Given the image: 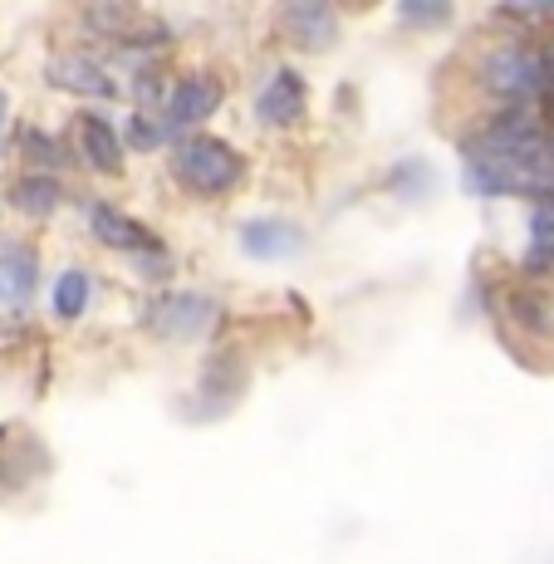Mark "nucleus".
Here are the masks:
<instances>
[{
  "label": "nucleus",
  "mask_w": 554,
  "mask_h": 564,
  "mask_svg": "<svg viewBox=\"0 0 554 564\" xmlns=\"http://www.w3.org/2000/svg\"><path fill=\"white\" fill-rule=\"evenodd\" d=\"M172 133H177V128H172V123H152L148 113H138L133 123H128V138H133L138 148H162V143H172Z\"/></svg>",
  "instance_id": "nucleus-17"
},
{
  "label": "nucleus",
  "mask_w": 554,
  "mask_h": 564,
  "mask_svg": "<svg viewBox=\"0 0 554 564\" xmlns=\"http://www.w3.org/2000/svg\"><path fill=\"white\" fill-rule=\"evenodd\" d=\"M211 319L216 305L206 295H192V290H172V295H157L148 305V329L162 339H197L211 329Z\"/></svg>",
  "instance_id": "nucleus-4"
},
{
  "label": "nucleus",
  "mask_w": 554,
  "mask_h": 564,
  "mask_svg": "<svg viewBox=\"0 0 554 564\" xmlns=\"http://www.w3.org/2000/svg\"><path fill=\"white\" fill-rule=\"evenodd\" d=\"M447 6H403V20H447Z\"/></svg>",
  "instance_id": "nucleus-20"
},
{
  "label": "nucleus",
  "mask_w": 554,
  "mask_h": 564,
  "mask_svg": "<svg viewBox=\"0 0 554 564\" xmlns=\"http://www.w3.org/2000/svg\"><path fill=\"white\" fill-rule=\"evenodd\" d=\"M554 265V202H535L530 212V251H525V270L540 275V270Z\"/></svg>",
  "instance_id": "nucleus-13"
},
{
  "label": "nucleus",
  "mask_w": 554,
  "mask_h": 564,
  "mask_svg": "<svg viewBox=\"0 0 554 564\" xmlns=\"http://www.w3.org/2000/svg\"><path fill=\"white\" fill-rule=\"evenodd\" d=\"M256 118L265 128H290L304 118V79L295 69H275L256 94Z\"/></svg>",
  "instance_id": "nucleus-5"
},
{
  "label": "nucleus",
  "mask_w": 554,
  "mask_h": 564,
  "mask_svg": "<svg viewBox=\"0 0 554 564\" xmlns=\"http://www.w3.org/2000/svg\"><path fill=\"white\" fill-rule=\"evenodd\" d=\"M221 108V84L211 74H197V79H182L167 99V123L172 128H192L202 118H211Z\"/></svg>",
  "instance_id": "nucleus-11"
},
{
  "label": "nucleus",
  "mask_w": 554,
  "mask_h": 564,
  "mask_svg": "<svg viewBox=\"0 0 554 564\" xmlns=\"http://www.w3.org/2000/svg\"><path fill=\"white\" fill-rule=\"evenodd\" d=\"M241 251L256 256V260H285V256L304 251V236H300V226L275 221V216H260V221L241 226Z\"/></svg>",
  "instance_id": "nucleus-10"
},
{
  "label": "nucleus",
  "mask_w": 554,
  "mask_h": 564,
  "mask_svg": "<svg viewBox=\"0 0 554 564\" xmlns=\"http://www.w3.org/2000/svg\"><path fill=\"white\" fill-rule=\"evenodd\" d=\"M50 84L64 94H84V99H113L118 84L108 79V69L89 54H54L50 59Z\"/></svg>",
  "instance_id": "nucleus-6"
},
{
  "label": "nucleus",
  "mask_w": 554,
  "mask_h": 564,
  "mask_svg": "<svg viewBox=\"0 0 554 564\" xmlns=\"http://www.w3.org/2000/svg\"><path fill=\"white\" fill-rule=\"evenodd\" d=\"M6 113H10V99H6V89H0V133H6Z\"/></svg>",
  "instance_id": "nucleus-21"
},
{
  "label": "nucleus",
  "mask_w": 554,
  "mask_h": 564,
  "mask_svg": "<svg viewBox=\"0 0 554 564\" xmlns=\"http://www.w3.org/2000/svg\"><path fill=\"white\" fill-rule=\"evenodd\" d=\"M172 172H177V182L187 192H197V197H221V192H231L236 182H241V153H236L231 143H221V138H187V143H177V153H172Z\"/></svg>",
  "instance_id": "nucleus-3"
},
{
  "label": "nucleus",
  "mask_w": 554,
  "mask_h": 564,
  "mask_svg": "<svg viewBox=\"0 0 554 564\" xmlns=\"http://www.w3.org/2000/svg\"><path fill=\"white\" fill-rule=\"evenodd\" d=\"M89 231L99 236L104 246H113V251H133V256H152V251H162L157 236H152L143 221L123 216L118 206H94V212H89Z\"/></svg>",
  "instance_id": "nucleus-7"
},
{
  "label": "nucleus",
  "mask_w": 554,
  "mask_h": 564,
  "mask_svg": "<svg viewBox=\"0 0 554 564\" xmlns=\"http://www.w3.org/2000/svg\"><path fill=\"white\" fill-rule=\"evenodd\" d=\"M466 187L476 197H540L554 202V138L525 108L496 113L466 143Z\"/></svg>",
  "instance_id": "nucleus-1"
},
{
  "label": "nucleus",
  "mask_w": 554,
  "mask_h": 564,
  "mask_svg": "<svg viewBox=\"0 0 554 564\" xmlns=\"http://www.w3.org/2000/svg\"><path fill=\"white\" fill-rule=\"evenodd\" d=\"M40 285V256L25 241H0V305H25Z\"/></svg>",
  "instance_id": "nucleus-9"
},
{
  "label": "nucleus",
  "mask_w": 554,
  "mask_h": 564,
  "mask_svg": "<svg viewBox=\"0 0 554 564\" xmlns=\"http://www.w3.org/2000/svg\"><path fill=\"white\" fill-rule=\"evenodd\" d=\"M89 295H94L89 270H64L59 285H54V314H59V319H79V314L89 310Z\"/></svg>",
  "instance_id": "nucleus-15"
},
{
  "label": "nucleus",
  "mask_w": 554,
  "mask_h": 564,
  "mask_svg": "<svg viewBox=\"0 0 554 564\" xmlns=\"http://www.w3.org/2000/svg\"><path fill=\"white\" fill-rule=\"evenodd\" d=\"M25 148H30V158L35 162H45V167H59V148H54V138H45V133H25Z\"/></svg>",
  "instance_id": "nucleus-19"
},
{
  "label": "nucleus",
  "mask_w": 554,
  "mask_h": 564,
  "mask_svg": "<svg viewBox=\"0 0 554 564\" xmlns=\"http://www.w3.org/2000/svg\"><path fill=\"white\" fill-rule=\"evenodd\" d=\"M285 35L304 50H334L339 40V15H334L324 0H295L285 10Z\"/></svg>",
  "instance_id": "nucleus-8"
},
{
  "label": "nucleus",
  "mask_w": 554,
  "mask_h": 564,
  "mask_svg": "<svg viewBox=\"0 0 554 564\" xmlns=\"http://www.w3.org/2000/svg\"><path fill=\"white\" fill-rule=\"evenodd\" d=\"M481 84L510 108L554 99V54L535 45H496L481 64Z\"/></svg>",
  "instance_id": "nucleus-2"
},
{
  "label": "nucleus",
  "mask_w": 554,
  "mask_h": 564,
  "mask_svg": "<svg viewBox=\"0 0 554 564\" xmlns=\"http://www.w3.org/2000/svg\"><path fill=\"white\" fill-rule=\"evenodd\" d=\"M510 310H515V319L525 324V329H545V310H540L530 295H510Z\"/></svg>",
  "instance_id": "nucleus-18"
},
{
  "label": "nucleus",
  "mask_w": 554,
  "mask_h": 564,
  "mask_svg": "<svg viewBox=\"0 0 554 564\" xmlns=\"http://www.w3.org/2000/svg\"><path fill=\"white\" fill-rule=\"evenodd\" d=\"M10 202H15V212L25 216H50L54 206H59V182L54 177H20L15 187H10Z\"/></svg>",
  "instance_id": "nucleus-14"
},
{
  "label": "nucleus",
  "mask_w": 554,
  "mask_h": 564,
  "mask_svg": "<svg viewBox=\"0 0 554 564\" xmlns=\"http://www.w3.org/2000/svg\"><path fill=\"white\" fill-rule=\"evenodd\" d=\"M79 148H84V162L94 172H104V177L123 172V138H118V128L104 113H79Z\"/></svg>",
  "instance_id": "nucleus-12"
},
{
  "label": "nucleus",
  "mask_w": 554,
  "mask_h": 564,
  "mask_svg": "<svg viewBox=\"0 0 554 564\" xmlns=\"http://www.w3.org/2000/svg\"><path fill=\"white\" fill-rule=\"evenodd\" d=\"M84 20H89L94 30H104V35L123 40V30L133 25V10L128 6H94V10H84Z\"/></svg>",
  "instance_id": "nucleus-16"
}]
</instances>
